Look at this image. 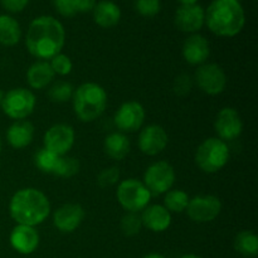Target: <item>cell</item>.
<instances>
[{"label": "cell", "instance_id": "obj_20", "mask_svg": "<svg viewBox=\"0 0 258 258\" xmlns=\"http://www.w3.org/2000/svg\"><path fill=\"white\" fill-rule=\"evenodd\" d=\"M34 126L27 120L14 121L7 130V141L12 148L24 149L32 144L34 139Z\"/></svg>", "mask_w": 258, "mask_h": 258}, {"label": "cell", "instance_id": "obj_12", "mask_svg": "<svg viewBox=\"0 0 258 258\" xmlns=\"http://www.w3.org/2000/svg\"><path fill=\"white\" fill-rule=\"evenodd\" d=\"M145 108L138 101L123 102L113 116V122L120 133L128 134L140 130L145 121Z\"/></svg>", "mask_w": 258, "mask_h": 258}, {"label": "cell", "instance_id": "obj_14", "mask_svg": "<svg viewBox=\"0 0 258 258\" xmlns=\"http://www.w3.org/2000/svg\"><path fill=\"white\" fill-rule=\"evenodd\" d=\"M139 149L148 156H155L163 153L169 144V136L160 125L145 126L139 135Z\"/></svg>", "mask_w": 258, "mask_h": 258}, {"label": "cell", "instance_id": "obj_9", "mask_svg": "<svg viewBox=\"0 0 258 258\" xmlns=\"http://www.w3.org/2000/svg\"><path fill=\"white\" fill-rule=\"evenodd\" d=\"M194 82L206 95L217 96L224 92L228 78L221 66L217 63H204L197 70Z\"/></svg>", "mask_w": 258, "mask_h": 258}, {"label": "cell", "instance_id": "obj_3", "mask_svg": "<svg viewBox=\"0 0 258 258\" xmlns=\"http://www.w3.org/2000/svg\"><path fill=\"white\" fill-rule=\"evenodd\" d=\"M204 12V24L218 37H236L246 23L244 10L238 0H214Z\"/></svg>", "mask_w": 258, "mask_h": 258}, {"label": "cell", "instance_id": "obj_11", "mask_svg": "<svg viewBox=\"0 0 258 258\" xmlns=\"http://www.w3.org/2000/svg\"><path fill=\"white\" fill-rule=\"evenodd\" d=\"M75 141L76 133L72 126L67 123H55L45 131L43 138V144H44L43 148L58 156H64L73 148Z\"/></svg>", "mask_w": 258, "mask_h": 258}, {"label": "cell", "instance_id": "obj_2", "mask_svg": "<svg viewBox=\"0 0 258 258\" xmlns=\"http://www.w3.org/2000/svg\"><path fill=\"white\" fill-rule=\"evenodd\" d=\"M9 213L17 224L39 226L50 214L49 199L37 188L19 189L10 199Z\"/></svg>", "mask_w": 258, "mask_h": 258}, {"label": "cell", "instance_id": "obj_17", "mask_svg": "<svg viewBox=\"0 0 258 258\" xmlns=\"http://www.w3.org/2000/svg\"><path fill=\"white\" fill-rule=\"evenodd\" d=\"M12 248L20 254H32L39 247L40 237L35 227L17 224L9 236Z\"/></svg>", "mask_w": 258, "mask_h": 258}, {"label": "cell", "instance_id": "obj_18", "mask_svg": "<svg viewBox=\"0 0 258 258\" xmlns=\"http://www.w3.org/2000/svg\"><path fill=\"white\" fill-rule=\"evenodd\" d=\"M181 53H183V57L186 63L199 67L208 60L209 55H211V45L206 37L196 33L186 38Z\"/></svg>", "mask_w": 258, "mask_h": 258}, {"label": "cell", "instance_id": "obj_29", "mask_svg": "<svg viewBox=\"0 0 258 258\" xmlns=\"http://www.w3.org/2000/svg\"><path fill=\"white\" fill-rule=\"evenodd\" d=\"M80 168L81 165L78 159L68 155L60 156L53 175H57L59 178H72V176L77 175Z\"/></svg>", "mask_w": 258, "mask_h": 258}, {"label": "cell", "instance_id": "obj_21", "mask_svg": "<svg viewBox=\"0 0 258 258\" xmlns=\"http://www.w3.org/2000/svg\"><path fill=\"white\" fill-rule=\"evenodd\" d=\"M49 60H37L27 71V82L33 90H44L54 81Z\"/></svg>", "mask_w": 258, "mask_h": 258}, {"label": "cell", "instance_id": "obj_32", "mask_svg": "<svg viewBox=\"0 0 258 258\" xmlns=\"http://www.w3.org/2000/svg\"><path fill=\"white\" fill-rule=\"evenodd\" d=\"M135 10L145 18H153L158 15L161 10L160 0H135Z\"/></svg>", "mask_w": 258, "mask_h": 258}, {"label": "cell", "instance_id": "obj_36", "mask_svg": "<svg viewBox=\"0 0 258 258\" xmlns=\"http://www.w3.org/2000/svg\"><path fill=\"white\" fill-rule=\"evenodd\" d=\"M3 8L10 13H19L25 9L29 0H0Z\"/></svg>", "mask_w": 258, "mask_h": 258}, {"label": "cell", "instance_id": "obj_8", "mask_svg": "<svg viewBox=\"0 0 258 258\" xmlns=\"http://www.w3.org/2000/svg\"><path fill=\"white\" fill-rule=\"evenodd\" d=\"M175 170L168 161H156L153 163L144 174V181L146 188L150 190L151 196H160L173 188L175 183Z\"/></svg>", "mask_w": 258, "mask_h": 258}, {"label": "cell", "instance_id": "obj_40", "mask_svg": "<svg viewBox=\"0 0 258 258\" xmlns=\"http://www.w3.org/2000/svg\"><path fill=\"white\" fill-rule=\"evenodd\" d=\"M179 258H202V257H201V256H198V254L188 253V254H183V256H180Z\"/></svg>", "mask_w": 258, "mask_h": 258}, {"label": "cell", "instance_id": "obj_37", "mask_svg": "<svg viewBox=\"0 0 258 258\" xmlns=\"http://www.w3.org/2000/svg\"><path fill=\"white\" fill-rule=\"evenodd\" d=\"M77 13H87L95 8L96 0H75Z\"/></svg>", "mask_w": 258, "mask_h": 258}, {"label": "cell", "instance_id": "obj_1", "mask_svg": "<svg viewBox=\"0 0 258 258\" xmlns=\"http://www.w3.org/2000/svg\"><path fill=\"white\" fill-rule=\"evenodd\" d=\"M66 43V32L62 23L49 15L32 20L25 35V45L33 57L39 60H50L62 53Z\"/></svg>", "mask_w": 258, "mask_h": 258}, {"label": "cell", "instance_id": "obj_33", "mask_svg": "<svg viewBox=\"0 0 258 258\" xmlns=\"http://www.w3.org/2000/svg\"><path fill=\"white\" fill-rule=\"evenodd\" d=\"M120 180V169L117 166H108L100 171L97 175V184L100 188H110Z\"/></svg>", "mask_w": 258, "mask_h": 258}, {"label": "cell", "instance_id": "obj_24", "mask_svg": "<svg viewBox=\"0 0 258 258\" xmlns=\"http://www.w3.org/2000/svg\"><path fill=\"white\" fill-rule=\"evenodd\" d=\"M22 38V28L17 19L7 14L0 15V44L13 47Z\"/></svg>", "mask_w": 258, "mask_h": 258}, {"label": "cell", "instance_id": "obj_30", "mask_svg": "<svg viewBox=\"0 0 258 258\" xmlns=\"http://www.w3.org/2000/svg\"><path fill=\"white\" fill-rule=\"evenodd\" d=\"M121 232L126 237L138 236L143 228V222L139 213H133V212H126L125 216L121 218L120 222Z\"/></svg>", "mask_w": 258, "mask_h": 258}, {"label": "cell", "instance_id": "obj_15", "mask_svg": "<svg viewBox=\"0 0 258 258\" xmlns=\"http://www.w3.org/2000/svg\"><path fill=\"white\" fill-rule=\"evenodd\" d=\"M85 209L81 204L67 203L57 208L53 213V226L60 233H72L80 228L85 219Z\"/></svg>", "mask_w": 258, "mask_h": 258}, {"label": "cell", "instance_id": "obj_28", "mask_svg": "<svg viewBox=\"0 0 258 258\" xmlns=\"http://www.w3.org/2000/svg\"><path fill=\"white\" fill-rule=\"evenodd\" d=\"M73 92H75V88L70 82L57 81L48 90V97L54 103H64L72 100Z\"/></svg>", "mask_w": 258, "mask_h": 258}, {"label": "cell", "instance_id": "obj_41", "mask_svg": "<svg viewBox=\"0 0 258 258\" xmlns=\"http://www.w3.org/2000/svg\"><path fill=\"white\" fill-rule=\"evenodd\" d=\"M3 98H4V92L0 90V107H2V102H3Z\"/></svg>", "mask_w": 258, "mask_h": 258}, {"label": "cell", "instance_id": "obj_16", "mask_svg": "<svg viewBox=\"0 0 258 258\" xmlns=\"http://www.w3.org/2000/svg\"><path fill=\"white\" fill-rule=\"evenodd\" d=\"M206 20V12L198 4L180 5L174 15V23L179 30L184 33L196 34L203 28Z\"/></svg>", "mask_w": 258, "mask_h": 258}, {"label": "cell", "instance_id": "obj_31", "mask_svg": "<svg viewBox=\"0 0 258 258\" xmlns=\"http://www.w3.org/2000/svg\"><path fill=\"white\" fill-rule=\"evenodd\" d=\"M49 64L52 67L53 72L57 76H68L73 70V63L71 60V58L68 57L67 54H63V53H59V54L54 55L52 59L49 60Z\"/></svg>", "mask_w": 258, "mask_h": 258}, {"label": "cell", "instance_id": "obj_42", "mask_svg": "<svg viewBox=\"0 0 258 258\" xmlns=\"http://www.w3.org/2000/svg\"><path fill=\"white\" fill-rule=\"evenodd\" d=\"M2 149H3V141H2V136H0V153H2Z\"/></svg>", "mask_w": 258, "mask_h": 258}, {"label": "cell", "instance_id": "obj_5", "mask_svg": "<svg viewBox=\"0 0 258 258\" xmlns=\"http://www.w3.org/2000/svg\"><path fill=\"white\" fill-rule=\"evenodd\" d=\"M231 151L226 141L218 138L206 139L196 151V164L203 173L214 174L228 164Z\"/></svg>", "mask_w": 258, "mask_h": 258}, {"label": "cell", "instance_id": "obj_39", "mask_svg": "<svg viewBox=\"0 0 258 258\" xmlns=\"http://www.w3.org/2000/svg\"><path fill=\"white\" fill-rule=\"evenodd\" d=\"M143 258H166V257L163 256V254H160V253H149Z\"/></svg>", "mask_w": 258, "mask_h": 258}, {"label": "cell", "instance_id": "obj_6", "mask_svg": "<svg viewBox=\"0 0 258 258\" xmlns=\"http://www.w3.org/2000/svg\"><path fill=\"white\" fill-rule=\"evenodd\" d=\"M116 198L126 212L140 213L150 204L153 196L143 181L130 178L118 183Z\"/></svg>", "mask_w": 258, "mask_h": 258}, {"label": "cell", "instance_id": "obj_25", "mask_svg": "<svg viewBox=\"0 0 258 258\" xmlns=\"http://www.w3.org/2000/svg\"><path fill=\"white\" fill-rule=\"evenodd\" d=\"M234 249L244 257L258 254V237L252 231H242L234 238Z\"/></svg>", "mask_w": 258, "mask_h": 258}, {"label": "cell", "instance_id": "obj_26", "mask_svg": "<svg viewBox=\"0 0 258 258\" xmlns=\"http://www.w3.org/2000/svg\"><path fill=\"white\" fill-rule=\"evenodd\" d=\"M190 197L181 189H170L164 197V207L170 213H183L186 211Z\"/></svg>", "mask_w": 258, "mask_h": 258}, {"label": "cell", "instance_id": "obj_13", "mask_svg": "<svg viewBox=\"0 0 258 258\" xmlns=\"http://www.w3.org/2000/svg\"><path fill=\"white\" fill-rule=\"evenodd\" d=\"M217 138L223 141H233L241 136L243 131V121L238 111L233 107H224L217 115L214 121Z\"/></svg>", "mask_w": 258, "mask_h": 258}, {"label": "cell", "instance_id": "obj_23", "mask_svg": "<svg viewBox=\"0 0 258 258\" xmlns=\"http://www.w3.org/2000/svg\"><path fill=\"white\" fill-rule=\"evenodd\" d=\"M131 149V143L127 136L122 133L108 134L103 141V150L108 158L113 160H123L128 155Z\"/></svg>", "mask_w": 258, "mask_h": 258}, {"label": "cell", "instance_id": "obj_38", "mask_svg": "<svg viewBox=\"0 0 258 258\" xmlns=\"http://www.w3.org/2000/svg\"><path fill=\"white\" fill-rule=\"evenodd\" d=\"M181 5H191V4H197L198 0H178Z\"/></svg>", "mask_w": 258, "mask_h": 258}, {"label": "cell", "instance_id": "obj_19", "mask_svg": "<svg viewBox=\"0 0 258 258\" xmlns=\"http://www.w3.org/2000/svg\"><path fill=\"white\" fill-rule=\"evenodd\" d=\"M143 227L149 231L161 233L171 226V213L161 204H149L140 214Z\"/></svg>", "mask_w": 258, "mask_h": 258}, {"label": "cell", "instance_id": "obj_10", "mask_svg": "<svg viewBox=\"0 0 258 258\" xmlns=\"http://www.w3.org/2000/svg\"><path fill=\"white\" fill-rule=\"evenodd\" d=\"M185 212L190 221L196 223H209L221 214L222 202L218 197L212 194L197 196L190 198Z\"/></svg>", "mask_w": 258, "mask_h": 258}, {"label": "cell", "instance_id": "obj_22", "mask_svg": "<svg viewBox=\"0 0 258 258\" xmlns=\"http://www.w3.org/2000/svg\"><path fill=\"white\" fill-rule=\"evenodd\" d=\"M93 20L101 28H112L120 23L121 9L111 0H101L92 9Z\"/></svg>", "mask_w": 258, "mask_h": 258}, {"label": "cell", "instance_id": "obj_7", "mask_svg": "<svg viewBox=\"0 0 258 258\" xmlns=\"http://www.w3.org/2000/svg\"><path fill=\"white\" fill-rule=\"evenodd\" d=\"M35 105L37 98L34 93L24 87H18L4 93L0 108L8 117L18 121L29 117L34 111Z\"/></svg>", "mask_w": 258, "mask_h": 258}, {"label": "cell", "instance_id": "obj_35", "mask_svg": "<svg viewBox=\"0 0 258 258\" xmlns=\"http://www.w3.org/2000/svg\"><path fill=\"white\" fill-rule=\"evenodd\" d=\"M55 10L59 13L62 17L71 18L77 14V8H76L75 0H53Z\"/></svg>", "mask_w": 258, "mask_h": 258}, {"label": "cell", "instance_id": "obj_4", "mask_svg": "<svg viewBox=\"0 0 258 258\" xmlns=\"http://www.w3.org/2000/svg\"><path fill=\"white\" fill-rule=\"evenodd\" d=\"M73 111L82 122H92L101 117L107 107V92L95 82H86L75 88Z\"/></svg>", "mask_w": 258, "mask_h": 258}, {"label": "cell", "instance_id": "obj_34", "mask_svg": "<svg viewBox=\"0 0 258 258\" xmlns=\"http://www.w3.org/2000/svg\"><path fill=\"white\" fill-rule=\"evenodd\" d=\"M191 88H193V78L189 75H186V73H181L174 81L173 90L176 96L184 97V96L190 93Z\"/></svg>", "mask_w": 258, "mask_h": 258}, {"label": "cell", "instance_id": "obj_27", "mask_svg": "<svg viewBox=\"0 0 258 258\" xmlns=\"http://www.w3.org/2000/svg\"><path fill=\"white\" fill-rule=\"evenodd\" d=\"M59 158L60 156L55 155L52 151L47 150L45 148H42L35 153L34 164L38 170H40L42 173L54 174Z\"/></svg>", "mask_w": 258, "mask_h": 258}]
</instances>
